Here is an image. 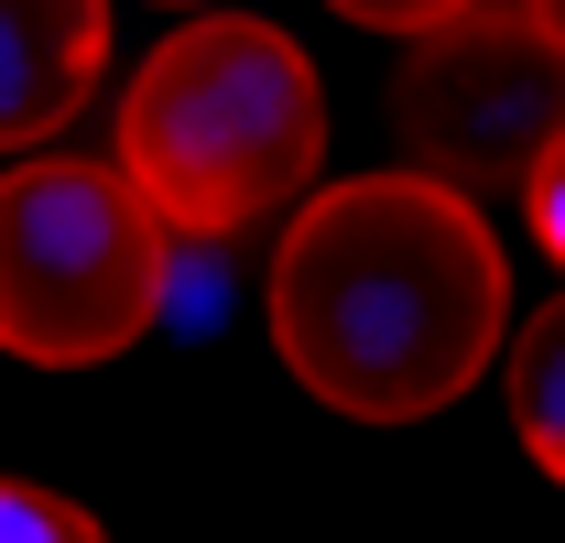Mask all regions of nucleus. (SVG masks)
Here are the masks:
<instances>
[{
  "label": "nucleus",
  "instance_id": "7",
  "mask_svg": "<svg viewBox=\"0 0 565 543\" xmlns=\"http://www.w3.org/2000/svg\"><path fill=\"white\" fill-rule=\"evenodd\" d=\"M0 543H109V522L44 478H0Z\"/></svg>",
  "mask_w": 565,
  "mask_h": 543
},
{
  "label": "nucleus",
  "instance_id": "8",
  "mask_svg": "<svg viewBox=\"0 0 565 543\" xmlns=\"http://www.w3.org/2000/svg\"><path fill=\"white\" fill-rule=\"evenodd\" d=\"M522 217H533V239H544V262H565V131L533 152V174H522Z\"/></svg>",
  "mask_w": 565,
  "mask_h": 543
},
{
  "label": "nucleus",
  "instance_id": "4",
  "mask_svg": "<svg viewBox=\"0 0 565 543\" xmlns=\"http://www.w3.org/2000/svg\"><path fill=\"white\" fill-rule=\"evenodd\" d=\"M392 131H403V174L424 185H457L479 206L500 185L533 174V152L565 131V55L522 22V11H490L468 0L457 22L414 33V55L392 76Z\"/></svg>",
  "mask_w": 565,
  "mask_h": 543
},
{
  "label": "nucleus",
  "instance_id": "5",
  "mask_svg": "<svg viewBox=\"0 0 565 543\" xmlns=\"http://www.w3.org/2000/svg\"><path fill=\"white\" fill-rule=\"evenodd\" d=\"M109 76V0H0V152L55 141Z\"/></svg>",
  "mask_w": 565,
  "mask_h": 543
},
{
  "label": "nucleus",
  "instance_id": "2",
  "mask_svg": "<svg viewBox=\"0 0 565 543\" xmlns=\"http://www.w3.org/2000/svg\"><path fill=\"white\" fill-rule=\"evenodd\" d=\"M131 196L174 239H228L316 185L327 163V87L305 44L250 11H207L141 55L120 98V152Z\"/></svg>",
  "mask_w": 565,
  "mask_h": 543
},
{
  "label": "nucleus",
  "instance_id": "6",
  "mask_svg": "<svg viewBox=\"0 0 565 543\" xmlns=\"http://www.w3.org/2000/svg\"><path fill=\"white\" fill-rule=\"evenodd\" d=\"M511 435L533 446V468L565 489V294L522 316L511 338Z\"/></svg>",
  "mask_w": 565,
  "mask_h": 543
},
{
  "label": "nucleus",
  "instance_id": "3",
  "mask_svg": "<svg viewBox=\"0 0 565 543\" xmlns=\"http://www.w3.org/2000/svg\"><path fill=\"white\" fill-rule=\"evenodd\" d=\"M174 228L109 152H22L0 174V359L98 370L163 316Z\"/></svg>",
  "mask_w": 565,
  "mask_h": 543
},
{
  "label": "nucleus",
  "instance_id": "1",
  "mask_svg": "<svg viewBox=\"0 0 565 543\" xmlns=\"http://www.w3.org/2000/svg\"><path fill=\"white\" fill-rule=\"evenodd\" d=\"M511 327L500 228L457 185L349 174L294 206L273 251V348L349 424H424L468 403Z\"/></svg>",
  "mask_w": 565,
  "mask_h": 543
},
{
  "label": "nucleus",
  "instance_id": "10",
  "mask_svg": "<svg viewBox=\"0 0 565 543\" xmlns=\"http://www.w3.org/2000/svg\"><path fill=\"white\" fill-rule=\"evenodd\" d=\"M522 22H533V33H544V44L565 55V0H522Z\"/></svg>",
  "mask_w": 565,
  "mask_h": 543
},
{
  "label": "nucleus",
  "instance_id": "9",
  "mask_svg": "<svg viewBox=\"0 0 565 543\" xmlns=\"http://www.w3.org/2000/svg\"><path fill=\"white\" fill-rule=\"evenodd\" d=\"M327 11H349V22H370V33H403V44H414V33H435V22H457L468 0H327Z\"/></svg>",
  "mask_w": 565,
  "mask_h": 543
},
{
  "label": "nucleus",
  "instance_id": "11",
  "mask_svg": "<svg viewBox=\"0 0 565 543\" xmlns=\"http://www.w3.org/2000/svg\"><path fill=\"white\" fill-rule=\"evenodd\" d=\"M163 11H196V0H163Z\"/></svg>",
  "mask_w": 565,
  "mask_h": 543
}]
</instances>
